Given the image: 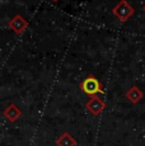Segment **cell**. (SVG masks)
Masks as SVG:
<instances>
[{
    "instance_id": "6da1fadb",
    "label": "cell",
    "mask_w": 145,
    "mask_h": 146,
    "mask_svg": "<svg viewBox=\"0 0 145 146\" xmlns=\"http://www.w3.org/2000/svg\"><path fill=\"white\" fill-rule=\"evenodd\" d=\"M80 89H82L85 94L92 95V97L96 95L97 93H103L101 83H99L98 79H97L94 75H89V76L85 78V79L80 83Z\"/></svg>"
},
{
    "instance_id": "7a4b0ae2",
    "label": "cell",
    "mask_w": 145,
    "mask_h": 146,
    "mask_svg": "<svg viewBox=\"0 0 145 146\" xmlns=\"http://www.w3.org/2000/svg\"><path fill=\"white\" fill-rule=\"evenodd\" d=\"M134 12H135L134 8L131 7L126 0H121L112 9V13L115 14L117 18H118V21H121V22H126L130 17H132Z\"/></svg>"
},
{
    "instance_id": "3957f363",
    "label": "cell",
    "mask_w": 145,
    "mask_h": 146,
    "mask_svg": "<svg viewBox=\"0 0 145 146\" xmlns=\"http://www.w3.org/2000/svg\"><path fill=\"white\" fill-rule=\"evenodd\" d=\"M85 107H87L88 111L90 112L93 116H98V114L102 113L103 108H104V102H103L101 98L97 97V95H93L87 102Z\"/></svg>"
},
{
    "instance_id": "277c9868",
    "label": "cell",
    "mask_w": 145,
    "mask_h": 146,
    "mask_svg": "<svg viewBox=\"0 0 145 146\" xmlns=\"http://www.w3.org/2000/svg\"><path fill=\"white\" fill-rule=\"evenodd\" d=\"M27 26H28L27 21L23 18V17H21V15H15L14 18H13L12 21L9 22V27L12 28L13 31H14L17 35H21V33H23L24 29L27 28Z\"/></svg>"
},
{
    "instance_id": "5b68a950",
    "label": "cell",
    "mask_w": 145,
    "mask_h": 146,
    "mask_svg": "<svg viewBox=\"0 0 145 146\" xmlns=\"http://www.w3.org/2000/svg\"><path fill=\"white\" fill-rule=\"evenodd\" d=\"M4 116L7 117L8 121H10V122H15V121L22 116V112L15 104H9L4 109Z\"/></svg>"
},
{
    "instance_id": "8992f818",
    "label": "cell",
    "mask_w": 145,
    "mask_h": 146,
    "mask_svg": "<svg viewBox=\"0 0 145 146\" xmlns=\"http://www.w3.org/2000/svg\"><path fill=\"white\" fill-rule=\"evenodd\" d=\"M126 98L130 100L131 103L136 104V103H138L139 100L143 98V93H141V90L138 88V86L134 85V86H131L129 90L126 92Z\"/></svg>"
},
{
    "instance_id": "52a82bcc",
    "label": "cell",
    "mask_w": 145,
    "mask_h": 146,
    "mask_svg": "<svg viewBox=\"0 0 145 146\" xmlns=\"http://www.w3.org/2000/svg\"><path fill=\"white\" fill-rule=\"evenodd\" d=\"M56 145L57 146H76V140L71 135L65 132L56 140Z\"/></svg>"
},
{
    "instance_id": "ba28073f",
    "label": "cell",
    "mask_w": 145,
    "mask_h": 146,
    "mask_svg": "<svg viewBox=\"0 0 145 146\" xmlns=\"http://www.w3.org/2000/svg\"><path fill=\"white\" fill-rule=\"evenodd\" d=\"M143 10H144V12H145V5H144V8H143Z\"/></svg>"
},
{
    "instance_id": "9c48e42d",
    "label": "cell",
    "mask_w": 145,
    "mask_h": 146,
    "mask_svg": "<svg viewBox=\"0 0 145 146\" xmlns=\"http://www.w3.org/2000/svg\"><path fill=\"white\" fill-rule=\"evenodd\" d=\"M52 1H59V0H52Z\"/></svg>"
}]
</instances>
